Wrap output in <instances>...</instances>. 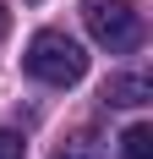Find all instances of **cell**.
<instances>
[{"mask_svg":"<svg viewBox=\"0 0 153 159\" xmlns=\"http://www.w3.org/2000/svg\"><path fill=\"white\" fill-rule=\"evenodd\" d=\"M22 66H28V77L49 82V88H71V82H82V71H88V55H82V44H76V39L44 28V33H33V44H28V55H22Z\"/></svg>","mask_w":153,"mask_h":159,"instance_id":"obj_1","label":"cell"},{"mask_svg":"<svg viewBox=\"0 0 153 159\" xmlns=\"http://www.w3.org/2000/svg\"><path fill=\"white\" fill-rule=\"evenodd\" d=\"M82 22H88L93 44H104L109 55H126L142 44V11L131 0H82Z\"/></svg>","mask_w":153,"mask_h":159,"instance_id":"obj_2","label":"cell"},{"mask_svg":"<svg viewBox=\"0 0 153 159\" xmlns=\"http://www.w3.org/2000/svg\"><path fill=\"white\" fill-rule=\"evenodd\" d=\"M148 99H153V82L142 77V71H115V77L104 82V104H115V110H137Z\"/></svg>","mask_w":153,"mask_h":159,"instance_id":"obj_3","label":"cell"},{"mask_svg":"<svg viewBox=\"0 0 153 159\" xmlns=\"http://www.w3.org/2000/svg\"><path fill=\"white\" fill-rule=\"evenodd\" d=\"M153 154V126H126V137H120V159H148Z\"/></svg>","mask_w":153,"mask_h":159,"instance_id":"obj_4","label":"cell"},{"mask_svg":"<svg viewBox=\"0 0 153 159\" xmlns=\"http://www.w3.org/2000/svg\"><path fill=\"white\" fill-rule=\"evenodd\" d=\"M55 159H104V148H98L88 132H82V137H71V143H60V148H55Z\"/></svg>","mask_w":153,"mask_h":159,"instance_id":"obj_5","label":"cell"},{"mask_svg":"<svg viewBox=\"0 0 153 159\" xmlns=\"http://www.w3.org/2000/svg\"><path fill=\"white\" fill-rule=\"evenodd\" d=\"M0 159H28L22 137H16V132H6V126H0Z\"/></svg>","mask_w":153,"mask_h":159,"instance_id":"obj_6","label":"cell"},{"mask_svg":"<svg viewBox=\"0 0 153 159\" xmlns=\"http://www.w3.org/2000/svg\"><path fill=\"white\" fill-rule=\"evenodd\" d=\"M6 28H11V11H6V0H0V39H6Z\"/></svg>","mask_w":153,"mask_h":159,"instance_id":"obj_7","label":"cell"}]
</instances>
